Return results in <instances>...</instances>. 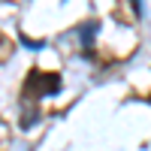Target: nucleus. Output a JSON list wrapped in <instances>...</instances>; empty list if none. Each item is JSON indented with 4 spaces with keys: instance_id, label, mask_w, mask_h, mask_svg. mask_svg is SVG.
<instances>
[{
    "instance_id": "3",
    "label": "nucleus",
    "mask_w": 151,
    "mask_h": 151,
    "mask_svg": "<svg viewBox=\"0 0 151 151\" xmlns=\"http://www.w3.org/2000/svg\"><path fill=\"white\" fill-rule=\"evenodd\" d=\"M130 3H133V12H136V15H142V0H130Z\"/></svg>"
},
{
    "instance_id": "1",
    "label": "nucleus",
    "mask_w": 151,
    "mask_h": 151,
    "mask_svg": "<svg viewBox=\"0 0 151 151\" xmlns=\"http://www.w3.org/2000/svg\"><path fill=\"white\" fill-rule=\"evenodd\" d=\"M60 91V76L58 73H42V70H33L27 76V85H24V94L27 97H52Z\"/></svg>"
},
{
    "instance_id": "2",
    "label": "nucleus",
    "mask_w": 151,
    "mask_h": 151,
    "mask_svg": "<svg viewBox=\"0 0 151 151\" xmlns=\"http://www.w3.org/2000/svg\"><path fill=\"white\" fill-rule=\"evenodd\" d=\"M94 30H97V21H91L88 27H82L79 36H82V42H85V45H91V42H94Z\"/></svg>"
}]
</instances>
